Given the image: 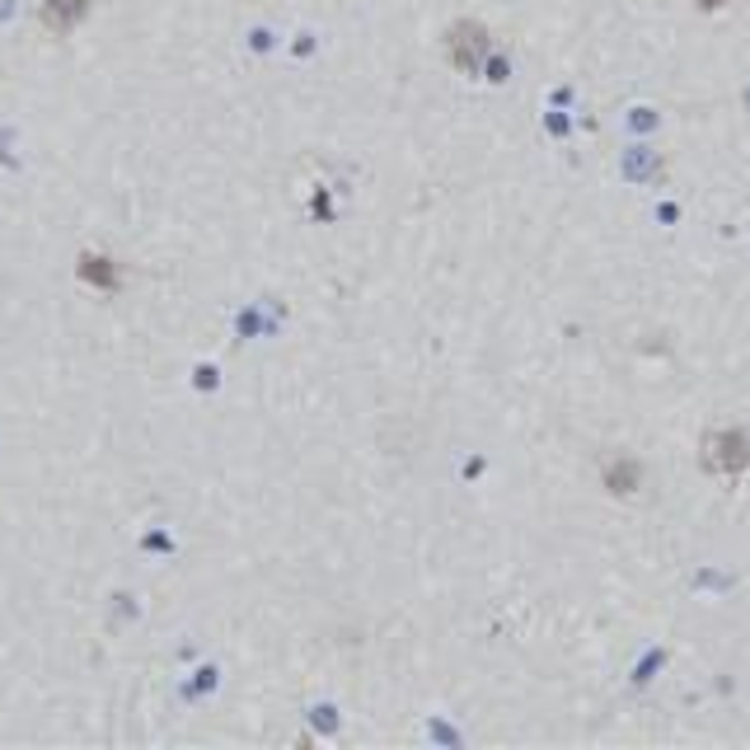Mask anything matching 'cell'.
Wrapping results in <instances>:
<instances>
[{
	"mask_svg": "<svg viewBox=\"0 0 750 750\" xmlns=\"http://www.w3.org/2000/svg\"><path fill=\"white\" fill-rule=\"evenodd\" d=\"M488 57H493V33L484 24H474V19H455V24L446 29V61L460 75H478L488 67Z\"/></svg>",
	"mask_w": 750,
	"mask_h": 750,
	"instance_id": "cell-1",
	"label": "cell"
},
{
	"mask_svg": "<svg viewBox=\"0 0 750 750\" xmlns=\"http://www.w3.org/2000/svg\"><path fill=\"white\" fill-rule=\"evenodd\" d=\"M695 6H699V10H727L732 0H695Z\"/></svg>",
	"mask_w": 750,
	"mask_h": 750,
	"instance_id": "cell-6",
	"label": "cell"
},
{
	"mask_svg": "<svg viewBox=\"0 0 750 750\" xmlns=\"http://www.w3.org/2000/svg\"><path fill=\"white\" fill-rule=\"evenodd\" d=\"M75 277L85 282L90 291H99V296H118V291H122V263L109 259V254H94V249H85V254L75 259Z\"/></svg>",
	"mask_w": 750,
	"mask_h": 750,
	"instance_id": "cell-4",
	"label": "cell"
},
{
	"mask_svg": "<svg viewBox=\"0 0 750 750\" xmlns=\"http://www.w3.org/2000/svg\"><path fill=\"white\" fill-rule=\"evenodd\" d=\"M90 14H94V0H43L38 6V24L52 38H71Z\"/></svg>",
	"mask_w": 750,
	"mask_h": 750,
	"instance_id": "cell-3",
	"label": "cell"
},
{
	"mask_svg": "<svg viewBox=\"0 0 750 750\" xmlns=\"http://www.w3.org/2000/svg\"><path fill=\"white\" fill-rule=\"evenodd\" d=\"M638 484H642V465H638V460H615V465L606 469V488L619 493V497H629Z\"/></svg>",
	"mask_w": 750,
	"mask_h": 750,
	"instance_id": "cell-5",
	"label": "cell"
},
{
	"mask_svg": "<svg viewBox=\"0 0 750 750\" xmlns=\"http://www.w3.org/2000/svg\"><path fill=\"white\" fill-rule=\"evenodd\" d=\"M703 469L708 474H746L750 469V436L741 427H722V432H708L703 436Z\"/></svg>",
	"mask_w": 750,
	"mask_h": 750,
	"instance_id": "cell-2",
	"label": "cell"
}]
</instances>
